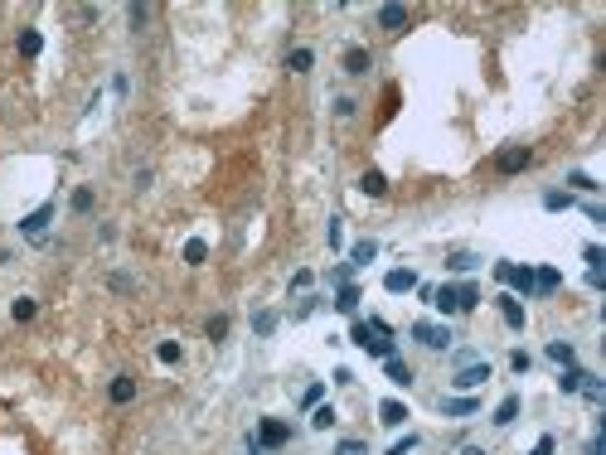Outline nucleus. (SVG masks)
Here are the masks:
<instances>
[{
    "label": "nucleus",
    "mask_w": 606,
    "mask_h": 455,
    "mask_svg": "<svg viewBox=\"0 0 606 455\" xmlns=\"http://www.w3.org/2000/svg\"><path fill=\"white\" fill-rule=\"evenodd\" d=\"M107 398L117 402V407H126V402H136V378H126V373H117L107 383Z\"/></svg>",
    "instance_id": "6e6552de"
},
{
    "label": "nucleus",
    "mask_w": 606,
    "mask_h": 455,
    "mask_svg": "<svg viewBox=\"0 0 606 455\" xmlns=\"http://www.w3.org/2000/svg\"><path fill=\"white\" fill-rule=\"evenodd\" d=\"M485 378H490V363H466L461 373L451 378V388H461V393H470V388H480Z\"/></svg>",
    "instance_id": "423d86ee"
},
{
    "label": "nucleus",
    "mask_w": 606,
    "mask_h": 455,
    "mask_svg": "<svg viewBox=\"0 0 606 455\" xmlns=\"http://www.w3.org/2000/svg\"><path fill=\"white\" fill-rule=\"evenodd\" d=\"M408 451H417V436H398V441L388 446V455H408Z\"/></svg>",
    "instance_id": "c9c22d12"
},
{
    "label": "nucleus",
    "mask_w": 606,
    "mask_h": 455,
    "mask_svg": "<svg viewBox=\"0 0 606 455\" xmlns=\"http://www.w3.org/2000/svg\"><path fill=\"white\" fill-rule=\"evenodd\" d=\"M374 257H379V242L364 238V242H355V252H350V267H364V262H374Z\"/></svg>",
    "instance_id": "dca6fc26"
},
{
    "label": "nucleus",
    "mask_w": 606,
    "mask_h": 455,
    "mask_svg": "<svg viewBox=\"0 0 606 455\" xmlns=\"http://www.w3.org/2000/svg\"><path fill=\"white\" fill-rule=\"evenodd\" d=\"M310 427H315V431H330V427H335V407H315Z\"/></svg>",
    "instance_id": "c85d7f7f"
},
{
    "label": "nucleus",
    "mask_w": 606,
    "mask_h": 455,
    "mask_svg": "<svg viewBox=\"0 0 606 455\" xmlns=\"http://www.w3.org/2000/svg\"><path fill=\"white\" fill-rule=\"evenodd\" d=\"M509 368H514V373H529V353H524V349L509 353Z\"/></svg>",
    "instance_id": "ea45409f"
},
{
    "label": "nucleus",
    "mask_w": 606,
    "mask_h": 455,
    "mask_svg": "<svg viewBox=\"0 0 606 455\" xmlns=\"http://www.w3.org/2000/svg\"><path fill=\"white\" fill-rule=\"evenodd\" d=\"M582 378H587V373H582L578 363H568V368H563V378H558V388H563V393H578Z\"/></svg>",
    "instance_id": "5701e85b"
},
{
    "label": "nucleus",
    "mask_w": 606,
    "mask_h": 455,
    "mask_svg": "<svg viewBox=\"0 0 606 455\" xmlns=\"http://www.w3.org/2000/svg\"><path fill=\"white\" fill-rule=\"evenodd\" d=\"M578 393H587V402H597V407H602V402H606V383H602V378H592V373H587V378H582V388H578Z\"/></svg>",
    "instance_id": "412c9836"
},
{
    "label": "nucleus",
    "mask_w": 606,
    "mask_h": 455,
    "mask_svg": "<svg viewBox=\"0 0 606 455\" xmlns=\"http://www.w3.org/2000/svg\"><path fill=\"white\" fill-rule=\"evenodd\" d=\"M204 257H209V242H204V238L185 242V262H190V267H204Z\"/></svg>",
    "instance_id": "aec40b11"
},
{
    "label": "nucleus",
    "mask_w": 606,
    "mask_h": 455,
    "mask_svg": "<svg viewBox=\"0 0 606 455\" xmlns=\"http://www.w3.org/2000/svg\"><path fill=\"white\" fill-rule=\"evenodd\" d=\"M413 339H417V344H427V349H446V344H451V329H446V324H432V320H417L413 324Z\"/></svg>",
    "instance_id": "20e7f679"
},
{
    "label": "nucleus",
    "mask_w": 606,
    "mask_h": 455,
    "mask_svg": "<svg viewBox=\"0 0 606 455\" xmlns=\"http://www.w3.org/2000/svg\"><path fill=\"white\" fill-rule=\"evenodd\" d=\"M384 373H388V383H398V388H408V383H413V368H408L398 353H393V358H384Z\"/></svg>",
    "instance_id": "f8f14e48"
},
{
    "label": "nucleus",
    "mask_w": 606,
    "mask_h": 455,
    "mask_svg": "<svg viewBox=\"0 0 606 455\" xmlns=\"http://www.w3.org/2000/svg\"><path fill=\"white\" fill-rule=\"evenodd\" d=\"M514 417H519V398H504V402L495 407V417H490V422H495V427H509Z\"/></svg>",
    "instance_id": "a211bd4d"
},
{
    "label": "nucleus",
    "mask_w": 606,
    "mask_h": 455,
    "mask_svg": "<svg viewBox=\"0 0 606 455\" xmlns=\"http://www.w3.org/2000/svg\"><path fill=\"white\" fill-rule=\"evenodd\" d=\"M286 441H291V427H286V422H276V417H262V422H257V436H252L257 451H276V446H286Z\"/></svg>",
    "instance_id": "f257e3e1"
},
{
    "label": "nucleus",
    "mask_w": 606,
    "mask_h": 455,
    "mask_svg": "<svg viewBox=\"0 0 606 455\" xmlns=\"http://www.w3.org/2000/svg\"><path fill=\"white\" fill-rule=\"evenodd\" d=\"M379 25H384L388 34H398V29L408 25V5H384V10H379Z\"/></svg>",
    "instance_id": "9d476101"
},
{
    "label": "nucleus",
    "mask_w": 606,
    "mask_h": 455,
    "mask_svg": "<svg viewBox=\"0 0 606 455\" xmlns=\"http://www.w3.org/2000/svg\"><path fill=\"white\" fill-rule=\"evenodd\" d=\"M568 185H573V189H597L592 180H587V175H582V170H578V175H568Z\"/></svg>",
    "instance_id": "37998d69"
},
{
    "label": "nucleus",
    "mask_w": 606,
    "mask_h": 455,
    "mask_svg": "<svg viewBox=\"0 0 606 455\" xmlns=\"http://www.w3.org/2000/svg\"><path fill=\"white\" fill-rule=\"evenodd\" d=\"M257 455H262V451H257Z\"/></svg>",
    "instance_id": "49530a36"
},
{
    "label": "nucleus",
    "mask_w": 606,
    "mask_h": 455,
    "mask_svg": "<svg viewBox=\"0 0 606 455\" xmlns=\"http://www.w3.org/2000/svg\"><path fill=\"white\" fill-rule=\"evenodd\" d=\"M558 286H563V271L558 267H539L534 271V295H553Z\"/></svg>",
    "instance_id": "1a4fd4ad"
},
{
    "label": "nucleus",
    "mask_w": 606,
    "mask_h": 455,
    "mask_svg": "<svg viewBox=\"0 0 606 455\" xmlns=\"http://www.w3.org/2000/svg\"><path fill=\"white\" fill-rule=\"evenodd\" d=\"M495 276H499V281H509L519 295H534V267H509V262H499Z\"/></svg>",
    "instance_id": "39448f33"
},
{
    "label": "nucleus",
    "mask_w": 606,
    "mask_h": 455,
    "mask_svg": "<svg viewBox=\"0 0 606 455\" xmlns=\"http://www.w3.org/2000/svg\"><path fill=\"white\" fill-rule=\"evenodd\" d=\"M151 20V5H131V25H146Z\"/></svg>",
    "instance_id": "79ce46f5"
},
{
    "label": "nucleus",
    "mask_w": 606,
    "mask_h": 455,
    "mask_svg": "<svg viewBox=\"0 0 606 455\" xmlns=\"http://www.w3.org/2000/svg\"><path fill=\"white\" fill-rule=\"evenodd\" d=\"M446 267H456V271H470V267H475V257H470V252H451V262H446Z\"/></svg>",
    "instance_id": "4c0bfd02"
},
{
    "label": "nucleus",
    "mask_w": 606,
    "mask_h": 455,
    "mask_svg": "<svg viewBox=\"0 0 606 455\" xmlns=\"http://www.w3.org/2000/svg\"><path fill=\"white\" fill-rule=\"evenodd\" d=\"M384 291H393V295H408V291H417V271H408V267H393L384 276Z\"/></svg>",
    "instance_id": "0eeeda50"
},
{
    "label": "nucleus",
    "mask_w": 606,
    "mask_h": 455,
    "mask_svg": "<svg viewBox=\"0 0 606 455\" xmlns=\"http://www.w3.org/2000/svg\"><path fill=\"white\" fill-rule=\"evenodd\" d=\"M582 257H587V267H592V271H602V262H606V252L597 247V242H592V247H582Z\"/></svg>",
    "instance_id": "72a5a7b5"
},
{
    "label": "nucleus",
    "mask_w": 606,
    "mask_h": 455,
    "mask_svg": "<svg viewBox=\"0 0 606 455\" xmlns=\"http://www.w3.org/2000/svg\"><path fill=\"white\" fill-rule=\"evenodd\" d=\"M499 315H504V324H509V329H524V305H519V295H499Z\"/></svg>",
    "instance_id": "9b49d317"
},
{
    "label": "nucleus",
    "mask_w": 606,
    "mask_h": 455,
    "mask_svg": "<svg viewBox=\"0 0 606 455\" xmlns=\"http://www.w3.org/2000/svg\"><path fill=\"white\" fill-rule=\"evenodd\" d=\"M355 305H359V286H340V295H335V310H345V315H355Z\"/></svg>",
    "instance_id": "6ab92c4d"
},
{
    "label": "nucleus",
    "mask_w": 606,
    "mask_h": 455,
    "mask_svg": "<svg viewBox=\"0 0 606 455\" xmlns=\"http://www.w3.org/2000/svg\"><path fill=\"white\" fill-rule=\"evenodd\" d=\"M475 305H480V291H475V286H456V310H475Z\"/></svg>",
    "instance_id": "393cba45"
},
{
    "label": "nucleus",
    "mask_w": 606,
    "mask_h": 455,
    "mask_svg": "<svg viewBox=\"0 0 606 455\" xmlns=\"http://www.w3.org/2000/svg\"><path fill=\"white\" fill-rule=\"evenodd\" d=\"M543 209H573V194H563V189H553V194H543Z\"/></svg>",
    "instance_id": "cd10ccee"
},
{
    "label": "nucleus",
    "mask_w": 606,
    "mask_h": 455,
    "mask_svg": "<svg viewBox=\"0 0 606 455\" xmlns=\"http://www.w3.org/2000/svg\"><path fill=\"white\" fill-rule=\"evenodd\" d=\"M39 49H44V34H39V29H20V54L39 58Z\"/></svg>",
    "instance_id": "f3484780"
},
{
    "label": "nucleus",
    "mask_w": 606,
    "mask_h": 455,
    "mask_svg": "<svg viewBox=\"0 0 606 455\" xmlns=\"http://www.w3.org/2000/svg\"><path fill=\"white\" fill-rule=\"evenodd\" d=\"M345 73H369V49H350V54H345Z\"/></svg>",
    "instance_id": "4be33fe9"
},
{
    "label": "nucleus",
    "mask_w": 606,
    "mask_h": 455,
    "mask_svg": "<svg viewBox=\"0 0 606 455\" xmlns=\"http://www.w3.org/2000/svg\"><path fill=\"white\" fill-rule=\"evenodd\" d=\"M461 455H485V451H480V446H466V451H461Z\"/></svg>",
    "instance_id": "a18cd8bd"
},
{
    "label": "nucleus",
    "mask_w": 606,
    "mask_h": 455,
    "mask_svg": "<svg viewBox=\"0 0 606 455\" xmlns=\"http://www.w3.org/2000/svg\"><path fill=\"white\" fill-rule=\"evenodd\" d=\"M252 329H257V334H272V329H276V315H272V310H262V315H252Z\"/></svg>",
    "instance_id": "7c9ffc66"
},
{
    "label": "nucleus",
    "mask_w": 606,
    "mask_h": 455,
    "mask_svg": "<svg viewBox=\"0 0 606 455\" xmlns=\"http://www.w3.org/2000/svg\"><path fill=\"white\" fill-rule=\"evenodd\" d=\"M529 160H534L529 146H504V150L495 155V170L499 175H519V170H529Z\"/></svg>",
    "instance_id": "7ed1b4c3"
},
{
    "label": "nucleus",
    "mask_w": 606,
    "mask_h": 455,
    "mask_svg": "<svg viewBox=\"0 0 606 455\" xmlns=\"http://www.w3.org/2000/svg\"><path fill=\"white\" fill-rule=\"evenodd\" d=\"M350 339H355L359 349L369 344V339H374V329H369V320H359V324H355V334H350Z\"/></svg>",
    "instance_id": "58836bf2"
},
{
    "label": "nucleus",
    "mask_w": 606,
    "mask_h": 455,
    "mask_svg": "<svg viewBox=\"0 0 606 455\" xmlns=\"http://www.w3.org/2000/svg\"><path fill=\"white\" fill-rule=\"evenodd\" d=\"M379 422H384V427H403V422H408V407H403V402H379Z\"/></svg>",
    "instance_id": "2eb2a0df"
},
{
    "label": "nucleus",
    "mask_w": 606,
    "mask_h": 455,
    "mask_svg": "<svg viewBox=\"0 0 606 455\" xmlns=\"http://www.w3.org/2000/svg\"><path fill=\"white\" fill-rule=\"evenodd\" d=\"M470 412H480L475 398H446L441 402V417H470Z\"/></svg>",
    "instance_id": "4468645a"
},
{
    "label": "nucleus",
    "mask_w": 606,
    "mask_h": 455,
    "mask_svg": "<svg viewBox=\"0 0 606 455\" xmlns=\"http://www.w3.org/2000/svg\"><path fill=\"white\" fill-rule=\"evenodd\" d=\"M10 315H15V320H34V300H29V295H20V300L10 305Z\"/></svg>",
    "instance_id": "c756f323"
},
{
    "label": "nucleus",
    "mask_w": 606,
    "mask_h": 455,
    "mask_svg": "<svg viewBox=\"0 0 606 455\" xmlns=\"http://www.w3.org/2000/svg\"><path fill=\"white\" fill-rule=\"evenodd\" d=\"M156 358H161V363H180V344H175V339H166V344L156 349Z\"/></svg>",
    "instance_id": "473e14b6"
},
{
    "label": "nucleus",
    "mask_w": 606,
    "mask_h": 455,
    "mask_svg": "<svg viewBox=\"0 0 606 455\" xmlns=\"http://www.w3.org/2000/svg\"><path fill=\"white\" fill-rule=\"evenodd\" d=\"M204 334H209V339H223V334H228V315H214V320L204 324Z\"/></svg>",
    "instance_id": "2f4dec72"
},
{
    "label": "nucleus",
    "mask_w": 606,
    "mask_h": 455,
    "mask_svg": "<svg viewBox=\"0 0 606 455\" xmlns=\"http://www.w3.org/2000/svg\"><path fill=\"white\" fill-rule=\"evenodd\" d=\"M49 223H54V199H49V204H39L34 214H25V218H20V233H25L29 242H39L44 233H49Z\"/></svg>",
    "instance_id": "f03ea898"
},
{
    "label": "nucleus",
    "mask_w": 606,
    "mask_h": 455,
    "mask_svg": "<svg viewBox=\"0 0 606 455\" xmlns=\"http://www.w3.org/2000/svg\"><path fill=\"white\" fill-rule=\"evenodd\" d=\"M320 393H325V388H320V383H310V388L301 393V407H315V402H320Z\"/></svg>",
    "instance_id": "a19ab883"
},
{
    "label": "nucleus",
    "mask_w": 606,
    "mask_h": 455,
    "mask_svg": "<svg viewBox=\"0 0 606 455\" xmlns=\"http://www.w3.org/2000/svg\"><path fill=\"white\" fill-rule=\"evenodd\" d=\"M73 214H92V189H78L73 194Z\"/></svg>",
    "instance_id": "f704fd0d"
},
{
    "label": "nucleus",
    "mask_w": 606,
    "mask_h": 455,
    "mask_svg": "<svg viewBox=\"0 0 606 455\" xmlns=\"http://www.w3.org/2000/svg\"><path fill=\"white\" fill-rule=\"evenodd\" d=\"M359 189H364L369 199H384V194H388V180L379 175V170H364V175H359Z\"/></svg>",
    "instance_id": "ddd939ff"
},
{
    "label": "nucleus",
    "mask_w": 606,
    "mask_h": 455,
    "mask_svg": "<svg viewBox=\"0 0 606 455\" xmlns=\"http://www.w3.org/2000/svg\"><path fill=\"white\" fill-rule=\"evenodd\" d=\"M364 353H374V358H393V339H388V334H374V339L364 344Z\"/></svg>",
    "instance_id": "a878e982"
},
{
    "label": "nucleus",
    "mask_w": 606,
    "mask_h": 455,
    "mask_svg": "<svg viewBox=\"0 0 606 455\" xmlns=\"http://www.w3.org/2000/svg\"><path fill=\"white\" fill-rule=\"evenodd\" d=\"M335 455H369V446H364V441H340Z\"/></svg>",
    "instance_id": "e433bc0d"
},
{
    "label": "nucleus",
    "mask_w": 606,
    "mask_h": 455,
    "mask_svg": "<svg viewBox=\"0 0 606 455\" xmlns=\"http://www.w3.org/2000/svg\"><path fill=\"white\" fill-rule=\"evenodd\" d=\"M548 358H553V363H563V368H568V363H573V344H563V339H553V344H548Z\"/></svg>",
    "instance_id": "bb28decb"
},
{
    "label": "nucleus",
    "mask_w": 606,
    "mask_h": 455,
    "mask_svg": "<svg viewBox=\"0 0 606 455\" xmlns=\"http://www.w3.org/2000/svg\"><path fill=\"white\" fill-rule=\"evenodd\" d=\"M310 63H315V54H310V49H291V54H286V68H291V73H305Z\"/></svg>",
    "instance_id": "b1692460"
},
{
    "label": "nucleus",
    "mask_w": 606,
    "mask_h": 455,
    "mask_svg": "<svg viewBox=\"0 0 606 455\" xmlns=\"http://www.w3.org/2000/svg\"><path fill=\"white\" fill-rule=\"evenodd\" d=\"M534 455H553V436H539V446H534Z\"/></svg>",
    "instance_id": "c03bdc74"
}]
</instances>
